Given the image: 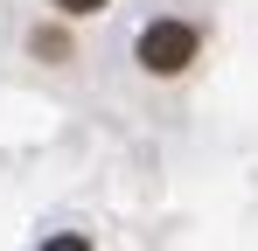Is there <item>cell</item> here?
<instances>
[{
	"instance_id": "cell-1",
	"label": "cell",
	"mask_w": 258,
	"mask_h": 251,
	"mask_svg": "<svg viewBox=\"0 0 258 251\" xmlns=\"http://www.w3.org/2000/svg\"><path fill=\"white\" fill-rule=\"evenodd\" d=\"M196 49H203L196 21H147V28H140V42H133L140 70H154V77H181V70L196 63Z\"/></svg>"
},
{
	"instance_id": "cell-2",
	"label": "cell",
	"mask_w": 258,
	"mask_h": 251,
	"mask_svg": "<svg viewBox=\"0 0 258 251\" xmlns=\"http://www.w3.org/2000/svg\"><path fill=\"white\" fill-rule=\"evenodd\" d=\"M35 56H70V42L56 35V28H49V35H42V28H35Z\"/></svg>"
},
{
	"instance_id": "cell-3",
	"label": "cell",
	"mask_w": 258,
	"mask_h": 251,
	"mask_svg": "<svg viewBox=\"0 0 258 251\" xmlns=\"http://www.w3.org/2000/svg\"><path fill=\"white\" fill-rule=\"evenodd\" d=\"M56 7H63V14H98L105 0H56Z\"/></svg>"
}]
</instances>
